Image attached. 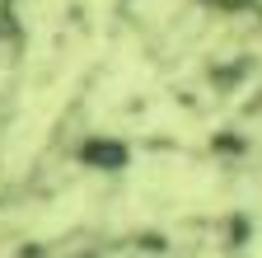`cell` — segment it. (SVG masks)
I'll list each match as a JSON object with an SVG mask.
<instances>
[{"mask_svg":"<svg viewBox=\"0 0 262 258\" xmlns=\"http://www.w3.org/2000/svg\"><path fill=\"white\" fill-rule=\"evenodd\" d=\"M0 33H14V0H0Z\"/></svg>","mask_w":262,"mask_h":258,"instance_id":"6da1fadb","label":"cell"}]
</instances>
